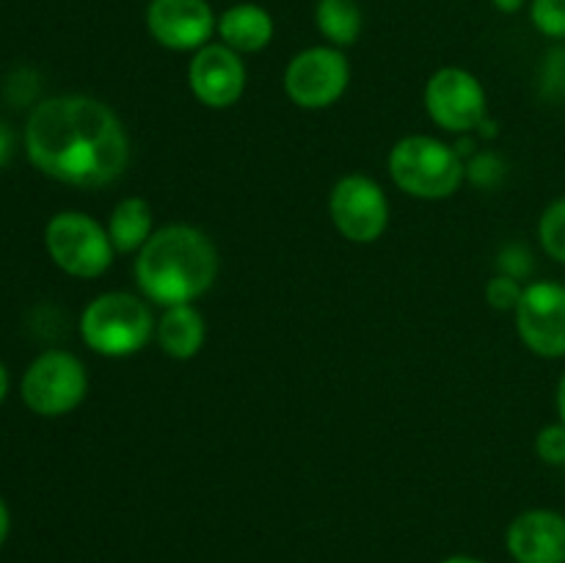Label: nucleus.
Here are the masks:
<instances>
[{"mask_svg": "<svg viewBox=\"0 0 565 563\" xmlns=\"http://www.w3.org/2000/svg\"><path fill=\"white\" fill-rule=\"evenodd\" d=\"M22 144L44 177L75 188L114 185L130 163L119 116L83 94L42 99L28 116Z\"/></svg>", "mask_w": 565, "mask_h": 563, "instance_id": "f257e3e1", "label": "nucleus"}, {"mask_svg": "<svg viewBox=\"0 0 565 563\" xmlns=\"http://www.w3.org/2000/svg\"><path fill=\"white\" fill-rule=\"evenodd\" d=\"M218 276V252L202 230L171 224L152 232L136 257V282L160 307L191 304L204 296Z\"/></svg>", "mask_w": 565, "mask_h": 563, "instance_id": "f03ea898", "label": "nucleus"}, {"mask_svg": "<svg viewBox=\"0 0 565 563\" xmlns=\"http://www.w3.org/2000/svg\"><path fill=\"white\" fill-rule=\"evenodd\" d=\"M390 174L414 199H447L467 180V163L456 147L430 136H406L392 147Z\"/></svg>", "mask_w": 565, "mask_h": 563, "instance_id": "7ed1b4c3", "label": "nucleus"}, {"mask_svg": "<svg viewBox=\"0 0 565 563\" xmlns=\"http://www.w3.org/2000/svg\"><path fill=\"white\" fill-rule=\"evenodd\" d=\"M152 309L130 293H103L81 315V337L94 353L110 359L141 351L154 331Z\"/></svg>", "mask_w": 565, "mask_h": 563, "instance_id": "20e7f679", "label": "nucleus"}, {"mask_svg": "<svg viewBox=\"0 0 565 563\" xmlns=\"http://www.w3.org/2000/svg\"><path fill=\"white\" fill-rule=\"evenodd\" d=\"M44 248L55 268L75 279H97L114 265L108 230L81 210H61L44 226Z\"/></svg>", "mask_w": 565, "mask_h": 563, "instance_id": "39448f33", "label": "nucleus"}, {"mask_svg": "<svg viewBox=\"0 0 565 563\" xmlns=\"http://www.w3.org/2000/svg\"><path fill=\"white\" fill-rule=\"evenodd\" d=\"M88 392V373L70 351H42L20 381L22 403L39 417H64L75 412Z\"/></svg>", "mask_w": 565, "mask_h": 563, "instance_id": "423d86ee", "label": "nucleus"}, {"mask_svg": "<svg viewBox=\"0 0 565 563\" xmlns=\"http://www.w3.org/2000/svg\"><path fill=\"white\" fill-rule=\"evenodd\" d=\"M351 83L345 53L331 44L307 47L290 59L285 70V92L298 108L320 110L334 105Z\"/></svg>", "mask_w": 565, "mask_h": 563, "instance_id": "0eeeda50", "label": "nucleus"}, {"mask_svg": "<svg viewBox=\"0 0 565 563\" xmlns=\"http://www.w3.org/2000/svg\"><path fill=\"white\" fill-rule=\"evenodd\" d=\"M329 213L342 237L351 243H373L390 224V199L373 177L345 174L331 188Z\"/></svg>", "mask_w": 565, "mask_h": 563, "instance_id": "6e6552de", "label": "nucleus"}, {"mask_svg": "<svg viewBox=\"0 0 565 563\" xmlns=\"http://www.w3.org/2000/svg\"><path fill=\"white\" fill-rule=\"evenodd\" d=\"M425 108L436 125L461 136L478 130L480 121L489 116L483 86L461 66H441L430 75L425 83Z\"/></svg>", "mask_w": 565, "mask_h": 563, "instance_id": "1a4fd4ad", "label": "nucleus"}, {"mask_svg": "<svg viewBox=\"0 0 565 563\" xmlns=\"http://www.w3.org/2000/svg\"><path fill=\"white\" fill-rule=\"evenodd\" d=\"M516 331L524 346L544 359L565 357V285L533 282L516 307Z\"/></svg>", "mask_w": 565, "mask_h": 563, "instance_id": "9d476101", "label": "nucleus"}, {"mask_svg": "<svg viewBox=\"0 0 565 563\" xmlns=\"http://www.w3.org/2000/svg\"><path fill=\"white\" fill-rule=\"evenodd\" d=\"M147 31L160 47L196 53L218 31V17L207 0H149Z\"/></svg>", "mask_w": 565, "mask_h": 563, "instance_id": "9b49d317", "label": "nucleus"}, {"mask_svg": "<svg viewBox=\"0 0 565 563\" xmlns=\"http://www.w3.org/2000/svg\"><path fill=\"white\" fill-rule=\"evenodd\" d=\"M188 86L207 108H230L246 92V64L241 53L224 42H210L193 53L188 64Z\"/></svg>", "mask_w": 565, "mask_h": 563, "instance_id": "f8f14e48", "label": "nucleus"}, {"mask_svg": "<svg viewBox=\"0 0 565 563\" xmlns=\"http://www.w3.org/2000/svg\"><path fill=\"white\" fill-rule=\"evenodd\" d=\"M505 544L516 563H565V517L550 508L519 513Z\"/></svg>", "mask_w": 565, "mask_h": 563, "instance_id": "ddd939ff", "label": "nucleus"}, {"mask_svg": "<svg viewBox=\"0 0 565 563\" xmlns=\"http://www.w3.org/2000/svg\"><path fill=\"white\" fill-rule=\"evenodd\" d=\"M274 17L268 9L257 3L230 6L218 17V39L235 53H259L274 42Z\"/></svg>", "mask_w": 565, "mask_h": 563, "instance_id": "4468645a", "label": "nucleus"}, {"mask_svg": "<svg viewBox=\"0 0 565 563\" xmlns=\"http://www.w3.org/2000/svg\"><path fill=\"white\" fill-rule=\"evenodd\" d=\"M204 334H207V326H204L202 312L196 307H191V304L166 307L158 326H154L160 351L171 359L196 357L204 346Z\"/></svg>", "mask_w": 565, "mask_h": 563, "instance_id": "2eb2a0df", "label": "nucleus"}, {"mask_svg": "<svg viewBox=\"0 0 565 563\" xmlns=\"http://www.w3.org/2000/svg\"><path fill=\"white\" fill-rule=\"evenodd\" d=\"M110 243L119 254L141 252L143 243L152 237V208L147 199L127 196L114 208L108 221Z\"/></svg>", "mask_w": 565, "mask_h": 563, "instance_id": "dca6fc26", "label": "nucleus"}, {"mask_svg": "<svg viewBox=\"0 0 565 563\" xmlns=\"http://www.w3.org/2000/svg\"><path fill=\"white\" fill-rule=\"evenodd\" d=\"M315 25L331 47H351L362 36V6H359V0H318Z\"/></svg>", "mask_w": 565, "mask_h": 563, "instance_id": "f3484780", "label": "nucleus"}, {"mask_svg": "<svg viewBox=\"0 0 565 563\" xmlns=\"http://www.w3.org/2000/svg\"><path fill=\"white\" fill-rule=\"evenodd\" d=\"M539 94L546 103L565 105V44H555L541 59Z\"/></svg>", "mask_w": 565, "mask_h": 563, "instance_id": "a211bd4d", "label": "nucleus"}, {"mask_svg": "<svg viewBox=\"0 0 565 563\" xmlns=\"http://www.w3.org/2000/svg\"><path fill=\"white\" fill-rule=\"evenodd\" d=\"M539 241L552 259L565 265V196L555 199V202L541 213Z\"/></svg>", "mask_w": 565, "mask_h": 563, "instance_id": "6ab92c4d", "label": "nucleus"}, {"mask_svg": "<svg viewBox=\"0 0 565 563\" xmlns=\"http://www.w3.org/2000/svg\"><path fill=\"white\" fill-rule=\"evenodd\" d=\"M530 22L546 39H565V0H530Z\"/></svg>", "mask_w": 565, "mask_h": 563, "instance_id": "aec40b11", "label": "nucleus"}, {"mask_svg": "<svg viewBox=\"0 0 565 563\" xmlns=\"http://www.w3.org/2000/svg\"><path fill=\"white\" fill-rule=\"evenodd\" d=\"M505 174H508L505 160H502L497 152H489V149H486V152H475L472 160L467 163V180L472 182V185L486 188V191L502 185Z\"/></svg>", "mask_w": 565, "mask_h": 563, "instance_id": "412c9836", "label": "nucleus"}, {"mask_svg": "<svg viewBox=\"0 0 565 563\" xmlns=\"http://www.w3.org/2000/svg\"><path fill=\"white\" fill-rule=\"evenodd\" d=\"M522 293L524 287L519 285V279L505 274H497L494 279H489L486 285V301L497 309V312H516L519 301H522Z\"/></svg>", "mask_w": 565, "mask_h": 563, "instance_id": "4be33fe9", "label": "nucleus"}, {"mask_svg": "<svg viewBox=\"0 0 565 563\" xmlns=\"http://www.w3.org/2000/svg\"><path fill=\"white\" fill-rule=\"evenodd\" d=\"M535 453L550 467H565V425H546L535 436Z\"/></svg>", "mask_w": 565, "mask_h": 563, "instance_id": "5701e85b", "label": "nucleus"}, {"mask_svg": "<svg viewBox=\"0 0 565 563\" xmlns=\"http://www.w3.org/2000/svg\"><path fill=\"white\" fill-rule=\"evenodd\" d=\"M497 268H500V274L513 276V279L522 282L524 276L533 274L535 268L533 252H530L524 243H508L500 252V257H497Z\"/></svg>", "mask_w": 565, "mask_h": 563, "instance_id": "b1692460", "label": "nucleus"}, {"mask_svg": "<svg viewBox=\"0 0 565 563\" xmlns=\"http://www.w3.org/2000/svg\"><path fill=\"white\" fill-rule=\"evenodd\" d=\"M14 147H17V136L6 121H0V169L14 158Z\"/></svg>", "mask_w": 565, "mask_h": 563, "instance_id": "393cba45", "label": "nucleus"}, {"mask_svg": "<svg viewBox=\"0 0 565 563\" xmlns=\"http://www.w3.org/2000/svg\"><path fill=\"white\" fill-rule=\"evenodd\" d=\"M9 530H11V513H9V506L3 502V497H0V550H3L6 539H9Z\"/></svg>", "mask_w": 565, "mask_h": 563, "instance_id": "a878e982", "label": "nucleus"}, {"mask_svg": "<svg viewBox=\"0 0 565 563\" xmlns=\"http://www.w3.org/2000/svg\"><path fill=\"white\" fill-rule=\"evenodd\" d=\"M491 6L497 11H502V14H516V11H522L527 6V0H491Z\"/></svg>", "mask_w": 565, "mask_h": 563, "instance_id": "bb28decb", "label": "nucleus"}, {"mask_svg": "<svg viewBox=\"0 0 565 563\" xmlns=\"http://www.w3.org/2000/svg\"><path fill=\"white\" fill-rule=\"evenodd\" d=\"M557 414H561V423L565 425V373L557 381Z\"/></svg>", "mask_w": 565, "mask_h": 563, "instance_id": "cd10ccee", "label": "nucleus"}, {"mask_svg": "<svg viewBox=\"0 0 565 563\" xmlns=\"http://www.w3.org/2000/svg\"><path fill=\"white\" fill-rule=\"evenodd\" d=\"M478 132H480V136H483V138H494L500 130H497V121L486 116V119L478 125Z\"/></svg>", "mask_w": 565, "mask_h": 563, "instance_id": "c85d7f7f", "label": "nucleus"}, {"mask_svg": "<svg viewBox=\"0 0 565 563\" xmlns=\"http://www.w3.org/2000/svg\"><path fill=\"white\" fill-rule=\"evenodd\" d=\"M9 384H11L9 370H6V364L0 362V403H3L6 395H9Z\"/></svg>", "mask_w": 565, "mask_h": 563, "instance_id": "c756f323", "label": "nucleus"}, {"mask_svg": "<svg viewBox=\"0 0 565 563\" xmlns=\"http://www.w3.org/2000/svg\"><path fill=\"white\" fill-rule=\"evenodd\" d=\"M441 563H483V561H478V557H472V555H452Z\"/></svg>", "mask_w": 565, "mask_h": 563, "instance_id": "7c9ffc66", "label": "nucleus"}]
</instances>
